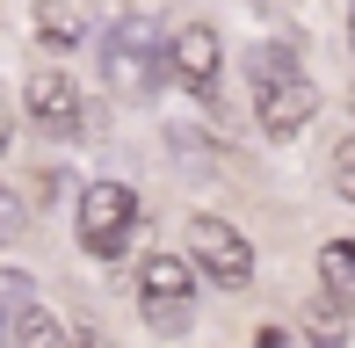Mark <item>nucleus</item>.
<instances>
[{
	"label": "nucleus",
	"mask_w": 355,
	"mask_h": 348,
	"mask_svg": "<svg viewBox=\"0 0 355 348\" xmlns=\"http://www.w3.org/2000/svg\"><path fill=\"white\" fill-rule=\"evenodd\" d=\"M73 348H116V341H109L94 320H80V327H73Z\"/></svg>",
	"instance_id": "dca6fc26"
},
{
	"label": "nucleus",
	"mask_w": 355,
	"mask_h": 348,
	"mask_svg": "<svg viewBox=\"0 0 355 348\" xmlns=\"http://www.w3.org/2000/svg\"><path fill=\"white\" fill-rule=\"evenodd\" d=\"M254 348H290V341H283V334H276V327H268V334H261V341H254Z\"/></svg>",
	"instance_id": "a211bd4d"
},
{
	"label": "nucleus",
	"mask_w": 355,
	"mask_h": 348,
	"mask_svg": "<svg viewBox=\"0 0 355 348\" xmlns=\"http://www.w3.org/2000/svg\"><path fill=\"white\" fill-rule=\"evenodd\" d=\"M22 232H29V196H22L15 182H0V247L22 240Z\"/></svg>",
	"instance_id": "ddd939ff"
},
{
	"label": "nucleus",
	"mask_w": 355,
	"mask_h": 348,
	"mask_svg": "<svg viewBox=\"0 0 355 348\" xmlns=\"http://www.w3.org/2000/svg\"><path fill=\"white\" fill-rule=\"evenodd\" d=\"M189 268L211 276L218 290H247V283H254V247H247V232H239V225L196 211V218H189Z\"/></svg>",
	"instance_id": "7ed1b4c3"
},
{
	"label": "nucleus",
	"mask_w": 355,
	"mask_h": 348,
	"mask_svg": "<svg viewBox=\"0 0 355 348\" xmlns=\"http://www.w3.org/2000/svg\"><path fill=\"white\" fill-rule=\"evenodd\" d=\"M159 58H167V37H159L153 15H123V22L109 29V44H102V73H109V87H123V94H153L159 73H167Z\"/></svg>",
	"instance_id": "f03ea898"
},
{
	"label": "nucleus",
	"mask_w": 355,
	"mask_h": 348,
	"mask_svg": "<svg viewBox=\"0 0 355 348\" xmlns=\"http://www.w3.org/2000/svg\"><path fill=\"white\" fill-rule=\"evenodd\" d=\"M327 174H334V189L355 203V131L348 138H334V153H327Z\"/></svg>",
	"instance_id": "2eb2a0df"
},
{
	"label": "nucleus",
	"mask_w": 355,
	"mask_h": 348,
	"mask_svg": "<svg viewBox=\"0 0 355 348\" xmlns=\"http://www.w3.org/2000/svg\"><path fill=\"white\" fill-rule=\"evenodd\" d=\"M304 348H348V320L334 305H312V320H304Z\"/></svg>",
	"instance_id": "f8f14e48"
},
{
	"label": "nucleus",
	"mask_w": 355,
	"mask_h": 348,
	"mask_svg": "<svg viewBox=\"0 0 355 348\" xmlns=\"http://www.w3.org/2000/svg\"><path fill=\"white\" fill-rule=\"evenodd\" d=\"M37 37L44 44H80L87 37V15L80 8H37Z\"/></svg>",
	"instance_id": "9b49d317"
},
{
	"label": "nucleus",
	"mask_w": 355,
	"mask_h": 348,
	"mask_svg": "<svg viewBox=\"0 0 355 348\" xmlns=\"http://www.w3.org/2000/svg\"><path fill=\"white\" fill-rule=\"evenodd\" d=\"M167 73H174L189 94H211L218 73H225V44H218V29H211V22L174 29V37H167Z\"/></svg>",
	"instance_id": "423d86ee"
},
{
	"label": "nucleus",
	"mask_w": 355,
	"mask_h": 348,
	"mask_svg": "<svg viewBox=\"0 0 355 348\" xmlns=\"http://www.w3.org/2000/svg\"><path fill=\"white\" fill-rule=\"evenodd\" d=\"M247 102H254V123H261L276 146L312 131L319 116V87L304 80V66L283 51V44H261V51L247 58Z\"/></svg>",
	"instance_id": "f257e3e1"
},
{
	"label": "nucleus",
	"mask_w": 355,
	"mask_h": 348,
	"mask_svg": "<svg viewBox=\"0 0 355 348\" xmlns=\"http://www.w3.org/2000/svg\"><path fill=\"white\" fill-rule=\"evenodd\" d=\"M348 116H355V87H348Z\"/></svg>",
	"instance_id": "aec40b11"
},
{
	"label": "nucleus",
	"mask_w": 355,
	"mask_h": 348,
	"mask_svg": "<svg viewBox=\"0 0 355 348\" xmlns=\"http://www.w3.org/2000/svg\"><path fill=\"white\" fill-rule=\"evenodd\" d=\"M8 341H15V348H73V334L51 320V312H29V320H15Z\"/></svg>",
	"instance_id": "9d476101"
},
{
	"label": "nucleus",
	"mask_w": 355,
	"mask_h": 348,
	"mask_svg": "<svg viewBox=\"0 0 355 348\" xmlns=\"http://www.w3.org/2000/svg\"><path fill=\"white\" fill-rule=\"evenodd\" d=\"M22 109H29V123L37 131H51V138H73L80 131V87H73V73L66 66H29V80H22Z\"/></svg>",
	"instance_id": "39448f33"
},
{
	"label": "nucleus",
	"mask_w": 355,
	"mask_h": 348,
	"mask_svg": "<svg viewBox=\"0 0 355 348\" xmlns=\"http://www.w3.org/2000/svg\"><path fill=\"white\" fill-rule=\"evenodd\" d=\"M348 44H355V8H348Z\"/></svg>",
	"instance_id": "6ab92c4d"
},
{
	"label": "nucleus",
	"mask_w": 355,
	"mask_h": 348,
	"mask_svg": "<svg viewBox=\"0 0 355 348\" xmlns=\"http://www.w3.org/2000/svg\"><path fill=\"white\" fill-rule=\"evenodd\" d=\"M196 297V268H189V254H145L138 261V305H189Z\"/></svg>",
	"instance_id": "0eeeda50"
},
{
	"label": "nucleus",
	"mask_w": 355,
	"mask_h": 348,
	"mask_svg": "<svg viewBox=\"0 0 355 348\" xmlns=\"http://www.w3.org/2000/svg\"><path fill=\"white\" fill-rule=\"evenodd\" d=\"M37 312V276L29 268H0V327L15 334V320H29Z\"/></svg>",
	"instance_id": "1a4fd4ad"
},
{
	"label": "nucleus",
	"mask_w": 355,
	"mask_h": 348,
	"mask_svg": "<svg viewBox=\"0 0 355 348\" xmlns=\"http://www.w3.org/2000/svg\"><path fill=\"white\" fill-rule=\"evenodd\" d=\"M319 305H334L341 320H355V240H327L319 247Z\"/></svg>",
	"instance_id": "6e6552de"
},
{
	"label": "nucleus",
	"mask_w": 355,
	"mask_h": 348,
	"mask_svg": "<svg viewBox=\"0 0 355 348\" xmlns=\"http://www.w3.org/2000/svg\"><path fill=\"white\" fill-rule=\"evenodd\" d=\"M8 138H15V116H8V102H0V153H8Z\"/></svg>",
	"instance_id": "f3484780"
},
{
	"label": "nucleus",
	"mask_w": 355,
	"mask_h": 348,
	"mask_svg": "<svg viewBox=\"0 0 355 348\" xmlns=\"http://www.w3.org/2000/svg\"><path fill=\"white\" fill-rule=\"evenodd\" d=\"M138 312H145V327H153L159 341H182L189 320H196V305H138Z\"/></svg>",
	"instance_id": "4468645a"
},
{
	"label": "nucleus",
	"mask_w": 355,
	"mask_h": 348,
	"mask_svg": "<svg viewBox=\"0 0 355 348\" xmlns=\"http://www.w3.org/2000/svg\"><path fill=\"white\" fill-rule=\"evenodd\" d=\"M131 225H138V189H123V182H87L80 189V247L94 261H116L131 247Z\"/></svg>",
	"instance_id": "20e7f679"
}]
</instances>
